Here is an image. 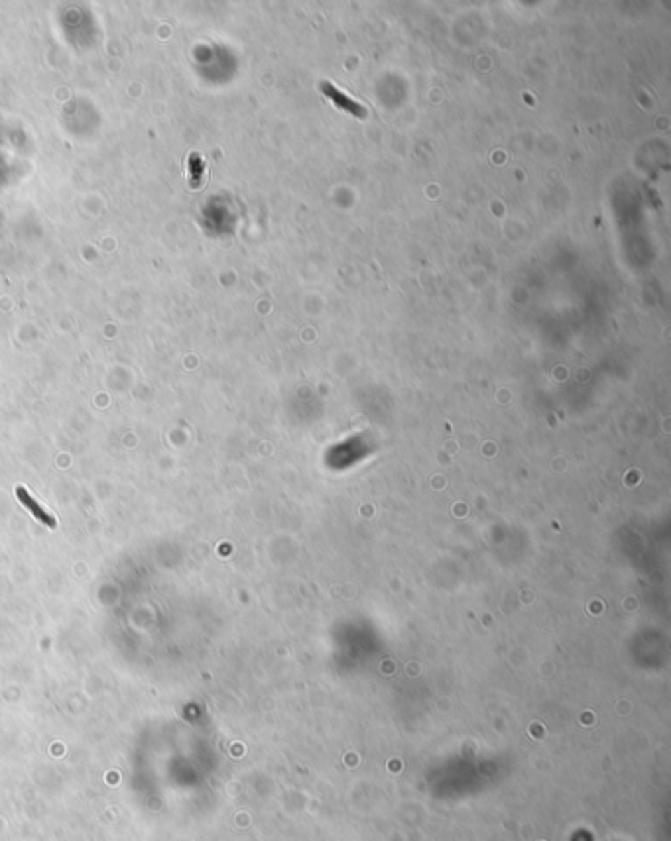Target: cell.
Wrapping results in <instances>:
<instances>
[{
    "instance_id": "1",
    "label": "cell",
    "mask_w": 671,
    "mask_h": 841,
    "mask_svg": "<svg viewBox=\"0 0 671 841\" xmlns=\"http://www.w3.org/2000/svg\"><path fill=\"white\" fill-rule=\"evenodd\" d=\"M319 89H321V93L327 94L333 103L339 106V108H343V110H346L348 115L357 116V118H367L368 110L362 106V104H358L357 101H353V99H348L345 93H341V89H337V87H333L331 83H321L319 85Z\"/></svg>"
},
{
    "instance_id": "2",
    "label": "cell",
    "mask_w": 671,
    "mask_h": 841,
    "mask_svg": "<svg viewBox=\"0 0 671 841\" xmlns=\"http://www.w3.org/2000/svg\"><path fill=\"white\" fill-rule=\"evenodd\" d=\"M16 496H18V499H20V501H22V505L28 509L31 515H34L36 519L40 521V523H43L45 527H52V529H53V527H55V517H53L52 513H48V511H45V509H43L42 505H40V503L36 501V499L31 498L30 491H28V489H26V488H18V489H16Z\"/></svg>"
}]
</instances>
